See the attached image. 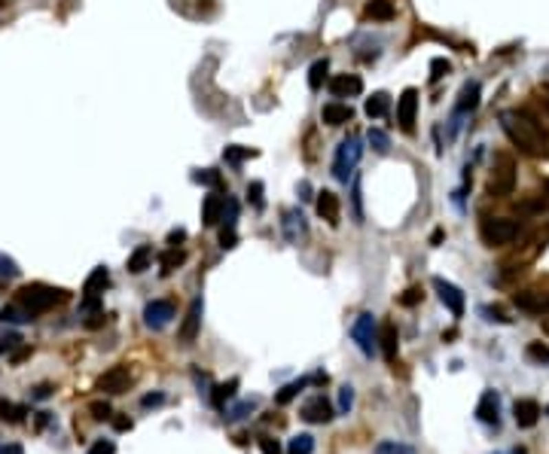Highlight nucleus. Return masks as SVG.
<instances>
[{
	"label": "nucleus",
	"instance_id": "30",
	"mask_svg": "<svg viewBox=\"0 0 549 454\" xmlns=\"http://www.w3.org/2000/svg\"><path fill=\"white\" fill-rule=\"evenodd\" d=\"M327 70H330V61L327 58H318L312 65V70H308V89L318 91L323 86V80H327Z\"/></svg>",
	"mask_w": 549,
	"mask_h": 454
},
{
	"label": "nucleus",
	"instance_id": "44",
	"mask_svg": "<svg viewBox=\"0 0 549 454\" xmlns=\"http://www.w3.org/2000/svg\"><path fill=\"white\" fill-rule=\"evenodd\" d=\"M351 406H354V387L345 385V387L339 390V411H342V415H348Z\"/></svg>",
	"mask_w": 549,
	"mask_h": 454
},
{
	"label": "nucleus",
	"instance_id": "32",
	"mask_svg": "<svg viewBox=\"0 0 549 454\" xmlns=\"http://www.w3.org/2000/svg\"><path fill=\"white\" fill-rule=\"evenodd\" d=\"M25 321H34L31 311H25L22 305H6V308H0V323H25Z\"/></svg>",
	"mask_w": 549,
	"mask_h": 454
},
{
	"label": "nucleus",
	"instance_id": "33",
	"mask_svg": "<svg viewBox=\"0 0 549 454\" xmlns=\"http://www.w3.org/2000/svg\"><path fill=\"white\" fill-rule=\"evenodd\" d=\"M287 454H314V436H308V433L293 436L290 445H287Z\"/></svg>",
	"mask_w": 549,
	"mask_h": 454
},
{
	"label": "nucleus",
	"instance_id": "8",
	"mask_svg": "<svg viewBox=\"0 0 549 454\" xmlns=\"http://www.w3.org/2000/svg\"><path fill=\"white\" fill-rule=\"evenodd\" d=\"M415 116H418V91L403 89V95L397 98V122L403 131H415Z\"/></svg>",
	"mask_w": 549,
	"mask_h": 454
},
{
	"label": "nucleus",
	"instance_id": "18",
	"mask_svg": "<svg viewBox=\"0 0 549 454\" xmlns=\"http://www.w3.org/2000/svg\"><path fill=\"white\" fill-rule=\"evenodd\" d=\"M302 418H305L308 424H327L330 418H333V409H330V402L323 400V396H314V400H308L305 406H302Z\"/></svg>",
	"mask_w": 549,
	"mask_h": 454
},
{
	"label": "nucleus",
	"instance_id": "39",
	"mask_svg": "<svg viewBox=\"0 0 549 454\" xmlns=\"http://www.w3.org/2000/svg\"><path fill=\"white\" fill-rule=\"evenodd\" d=\"M248 202H250L257 210H263V208H266V198H263V183H259V180H250V183H248Z\"/></svg>",
	"mask_w": 549,
	"mask_h": 454
},
{
	"label": "nucleus",
	"instance_id": "15",
	"mask_svg": "<svg viewBox=\"0 0 549 454\" xmlns=\"http://www.w3.org/2000/svg\"><path fill=\"white\" fill-rule=\"evenodd\" d=\"M513 418H516L519 427H534V424L540 421V402L537 400H516V406H513Z\"/></svg>",
	"mask_w": 549,
	"mask_h": 454
},
{
	"label": "nucleus",
	"instance_id": "62",
	"mask_svg": "<svg viewBox=\"0 0 549 454\" xmlns=\"http://www.w3.org/2000/svg\"><path fill=\"white\" fill-rule=\"evenodd\" d=\"M543 189H546V195H549V180H543Z\"/></svg>",
	"mask_w": 549,
	"mask_h": 454
},
{
	"label": "nucleus",
	"instance_id": "59",
	"mask_svg": "<svg viewBox=\"0 0 549 454\" xmlns=\"http://www.w3.org/2000/svg\"><path fill=\"white\" fill-rule=\"evenodd\" d=\"M49 424V411H37V427H46Z\"/></svg>",
	"mask_w": 549,
	"mask_h": 454
},
{
	"label": "nucleus",
	"instance_id": "12",
	"mask_svg": "<svg viewBox=\"0 0 549 454\" xmlns=\"http://www.w3.org/2000/svg\"><path fill=\"white\" fill-rule=\"evenodd\" d=\"M476 418L488 427H497L501 424V400H497L495 390H485L480 396V406H476Z\"/></svg>",
	"mask_w": 549,
	"mask_h": 454
},
{
	"label": "nucleus",
	"instance_id": "7",
	"mask_svg": "<svg viewBox=\"0 0 549 454\" xmlns=\"http://www.w3.org/2000/svg\"><path fill=\"white\" fill-rule=\"evenodd\" d=\"M129 385H131V369L125 363H119L114 369H107V372L95 381V390H101V393H125Z\"/></svg>",
	"mask_w": 549,
	"mask_h": 454
},
{
	"label": "nucleus",
	"instance_id": "48",
	"mask_svg": "<svg viewBox=\"0 0 549 454\" xmlns=\"http://www.w3.org/2000/svg\"><path fill=\"white\" fill-rule=\"evenodd\" d=\"M351 202H354V217L357 223H363V210H360V180L354 177V193H351Z\"/></svg>",
	"mask_w": 549,
	"mask_h": 454
},
{
	"label": "nucleus",
	"instance_id": "10",
	"mask_svg": "<svg viewBox=\"0 0 549 454\" xmlns=\"http://www.w3.org/2000/svg\"><path fill=\"white\" fill-rule=\"evenodd\" d=\"M433 290L440 293V302L446 305V308L452 311L455 317L464 314V293L455 287V283H449V281H442V278H433Z\"/></svg>",
	"mask_w": 549,
	"mask_h": 454
},
{
	"label": "nucleus",
	"instance_id": "19",
	"mask_svg": "<svg viewBox=\"0 0 549 454\" xmlns=\"http://www.w3.org/2000/svg\"><path fill=\"white\" fill-rule=\"evenodd\" d=\"M107 287H110V272L104 266H98L86 278V283H83V296H86V299H98Z\"/></svg>",
	"mask_w": 549,
	"mask_h": 454
},
{
	"label": "nucleus",
	"instance_id": "21",
	"mask_svg": "<svg viewBox=\"0 0 549 454\" xmlns=\"http://www.w3.org/2000/svg\"><path fill=\"white\" fill-rule=\"evenodd\" d=\"M513 302H516V308L531 311V314H546V311H549V299H543V296H537V293H531V290L516 293V296H513Z\"/></svg>",
	"mask_w": 549,
	"mask_h": 454
},
{
	"label": "nucleus",
	"instance_id": "23",
	"mask_svg": "<svg viewBox=\"0 0 549 454\" xmlns=\"http://www.w3.org/2000/svg\"><path fill=\"white\" fill-rule=\"evenodd\" d=\"M378 342H382V354L388 363L397 360V351H400V336H397V326L394 323H385L382 332H378Z\"/></svg>",
	"mask_w": 549,
	"mask_h": 454
},
{
	"label": "nucleus",
	"instance_id": "22",
	"mask_svg": "<svg viewBox=\"0 0 549 454\" xmlns=\"http://www.w3.org/2000/svg\"><path fill=\"white\" fill-rule=\"evenodd\" d=\"M150 266H153V247L150 244H138L135 250H131L129 262H125V268H129L131 274H144Z\"/></svg>",
	"mask_w": 549,
	"mask_h": 454
},
{
	"label": "nucleus",
	"instance_id": "28",
	"mask_svg": "<svg viewBox=\"0 0 549 454\" xmlns=\"http://www.w3.org/2000/svg\"><path fill=\"white\" fill-rule=\"evenodd\" d=\"M253 155H257V150H250V147H226V150H223V162L232 168H241Z\"/></svg>",
	"mask_w": 549,
	"mask_h": 454
},
{
	"label": "nucleus",
	"instance_id": "27",
	"mask_svg": "<svg viewBox=\"0 0 549 454\" xmlns=\"http://www.w3.org/2000/svg\"><path fill=\"white\" fill-rule=\"evenodd\" d=\"M366 19H372V22H391L394 16H397V10H394L391 0H369L363 10Z\"/></svg>",
	"mask_w": 549,
	"mask_h": 454
},
{
	"label": "nucleus",
	"instance_id": "1",
	"mask_svg": "<svg viewBox=\"0 0 549 454\" xmlns=\"http://www.w3.org/2000/svg\"><path fill=\"white\" fill-rule=\"evenodd\" d=\"M501 129L513 140V147H519L525 155L549 159V131L534 116H528L522 110H506L501 113Z\"/></svg>",
	"mask_w": 549,
	"mask_h": 454
},
{
	"label": "nucleus",
	"instance_id": "36",
	"mask_svg": "<svg viewBox=\"0 0 549 454\" xmlns=\"http://www.w3.org/2000/svg\"><path fill=\"white\" fill-rule=\"evenodd\" d=\"M235 223H238V202L226 195V202H223V229H235Z\"/></svg>",
	"mask_w": 549,
	"mask_h": 454
},
{
	"label": "nucleus",
	"instance_id": "55",
	"mask_svg": "<svg viewBox=\"0 0 549 454\" xmlns=\"http://www.w3.org/2000/svg\"><path fill=\"white\" fill-rule=\"evenodd\" d=\"M104 321H107V317H104V311H98V314L92 317V321H86V326H89V329H98V326H101Z\"/></svg>",
	"mask_w": 549,
	"mask_h": 454
},
{
	"label": "nucleus",
	"instance_id": "57",
	"mask_svg": "<svg viewBox=\"0 0 549 454\" xmlns=\"http://www.w3.org/2000/svg\"><path fill=\"white\" fill-rule=\"evenodd\" d=\"M299 193H302V195H299L302 202H308V198H312V186H308V183L302 180V183H299Z\"/></svg>",
	"mask_w": 549,
	"mask_h": 454
},
{
	"label": "nucleus",
	"instance_id": "2",
	"mask_svg": "<svg viewBox=\"0 0 549 454\" xmlns=\"http://www.w3.org/2000/svg\"><path fill=\"white\" fill-rule=\"evenodd\" d=\"M67 299V290L49 287V283H28V287L19 290V305L31 314H43V311L55 308L58 302Z\"/></svg>",
	"mask_w": 549,
	"mask_h": 454
},
{
	"label": "nucleus",
	"instance_id": "47",
	"mask_svg": "<svg viewBox=\"0 0 549 454\" xmlns=\"http://www.w3.org/2000/svg\"><path fill=\"white\" fill-rule=\"evenodd\" d=\"M421 302V290L418 287H409L403 296H400V305H406V308H412V305Z\"/></svg>",
	"mask_w": 549,
	"mask_h": 454
},
{
	"label": "nucleus",
	"instance_id": "52",
	"mask_svg": "<svg viewBox=\"0 0 549 454\" xmlns=\"http://www.w3.org/2000/svg\"><path fill=\"white\" fill-rule=\"evenodd\" d=\"M253 406H257V402H241V406H238V409H232L226 418H229V421H235V418H244V411H250Z\"/></svg>",
	"mask_w": 549,
	"mask_h": 454
},
{
	"label": "nucleus",
	"instance_id": "38",
	"mask_svg": "<svg viewBox=\"0 0 549 454\" xmlns=\"http://www.w3.org/2000/svg\"><path fill=\"white\" fill-rule=\"evenodd\" d=\"M22 347V336L19 332H0V354H12Z\"/></svg>",
	"mask_w": 549,
	"mask_h": 454
},
{
	"label": "nucleus",
	"instance_id": "3",
	"mask_svg": "<svg viewBox=\"0 0 549 454\" xmlns=\"http://www.w3.org/2000/svg\"><path fill=\"white\" fill-rule=\"evenodd\" d=\"M363 155V147H360V138L357 134H351V138H345L339 144V150H336V159H333V174L339 183H348L351 174H354L357 162H360Z\"/></svg>",
	"mask_w": 549,
	"mask_h": 454
},
{
	"label": "nucleus",
	"instance_id": "14",
	"mask_svg": "<svg viewBox=\"0 0 549 454\" xmlns=\"http://www.w3.org/2000/svg\"><path fill=\"white\" fill-rule=\"evenodd\" d=\"M321 119L327 125H333V129H339V125H348L351 119H354V110H351L348 104H342V101H330V104H323Z\"/></svg>",
	"mask_w": 549,
	"mask_h": 454
},
{
	"label": "nucleus",
	"instance_id": "56",
	"mask_svg": "<svg viewBox=\"0 0 549 454\" xmlns=\"http://www.w3.org/2000/svg\"><path fill=\"white\" fill-rule=\"evenodd\" d=\"M114 427L119 433H125V430H131V421H129V418H114Z\"/></svg>",
	"mask_w": 549,
	"mask_h": 454
},
{
	"label": "nucleus",
	"instance_id": "5",
	"mask_svg": "<svg viewBox=\"0 0 549 454\" xmlns=\"http://www.w3.org/2000/svg\"><path fill=\"white\" fill-rule=\"evenodd\" d=\"M351 338L357 342L363 357H372L378 351V329H376V317L372 314H360L351 326Z\"/></svg>",
	"mask_w": 549,
	"mask_h": 454
},
{
	"label": "nucleus",
	"instance_id": "11",
	"mask_svg": "<svg viewBox=\"0 0 549 454\" xmlns=\"http://www.w3.org/2000/svg\"><path fill=\"white\" fill-rule=\"evenodd\" d=\"M202 311H205V302H202V296H199V299H193V305H189L186 321H183V326H180V342H183V345H193L195 336H199Z\"/></svg>",
	"mask_w": 549,
	"mask_h": 454
},
{
	"label": "nucleus",
	"instance_id": "46",
	"mask_svg": "<svg viewBox=\"0 0 549 454\" xmlns=\"http://www.w3.org/2000/svg\"><path fill=\"white\" fill-rule=\"evenodd\" d=\"M89 454H116L114 439H98V442L89 448Z\"/></svg>",
	"mask_w": 549,
	"mask_h": 454
},
{
	"label": "nucleus",
	"instance_id": "50",
	"mask_svg": "<svg viewBox=\"0 0 549 454\" xmlns=\"http://www.w3.org/2000/svg\"><path fill=\"white\" fill-rule=\"evenodd\" d=\"M162 402H165V393H147L144 400H140V406L150 409V406H162Z\"/></svg>",
	"mask_w": 549,
	"mask_h": 454
},
{
	"label": "nucleus",
	"instance_id": "34",
	"mask_svg": "<svg viewBox=\"0 0 549 454\" xmlns=\"http://www.w3.org/2000/svg\"><path fill=\"white\" fill-rule=\"evenodd\" d=\"M235 390H238V378H229L226 385H220L214 393H211V402H214L217 409H223V402L232 400V396H235Z\"/></svg>",
	"mask_w": 549,
	"mask_h": 454
},
{
	"label": "nucleus",
	"instance_id": "54",
	"mask_svg": "<svg viewBox=\"0 0 549 454\" xmlns=\"http://www.w3.org/2000/svg\"><path fill=\"white\" fill-rule=\"evenodd\" d=\"M34 400H49V396H52V387L49 385H40V387H34Z\"/></svg>",
	"mask_w": 549,
	"mask_h": 454
},
{
	"label": "nucleus",
	"instance_id": "26",
	"mask_svg": "<svg viewBox=\"0 0 549 454\" xmlns=\"http://www.w3.org/2000/svg\"><path fill=\"white\" fill-rule=\"evenodd\" d=\"M388 110H391V95H388V91H376V95L366 98V104H363V113L369 119L388 116Z\"/></svg>",
	"mask_w": 549,
	"mask_h": 454
},
{
	"label": "nucleus",
	"instance_id": "42",
	"mask_svg": "<svg viewBox=\"0 0 549 454\" xmlns=\"http://www.w3.org/2000/svg\"><path fill=\"white\" fill-rule=\"evenodd\" d=\"M449 70H452V65H449L446 58H431V80L440 83L442 76H449Z\"/></svg>",
	"mask_w": 549,
	"mask_h": 454
},
{
	"label": "nucleus",
	"instance_id": "37",
	"mask_svg": "<svg viewBox=\"0 0 549 454\" xmlns=\"http://www.w3.org/2000/svg\"><path fill=\"white\" fill-rule=\"evenodd\" d=\"M193 183H202V186H211V189H220V186H223L220 174H217L214 168H205V171H195V174H193Z\"/></svg>",
	"mask_w": 549,
	"mask_h": 454
},
{
	"label": "nucleus",
	"instance_id": "16",
	"mask_svg": "<svg viewBox=\"0 0 549 454\" xmlns=\"http://www.w3.org/2000/svg\"><path fill=\"white\" fill-rule=\"evenodd\" d=\"M281 229H284V238L290 241V244H297L308 232V223H305V217H302V210H287L284 219H281Z\"/></svg>",
	"mask_w": 549,
	"mask_h": 454
},
{
	"label": "nucleus",
	"instance_id": "40",
	"mask_svg": "<svg viewBox=\"0 0 549 454\" xmlns=\"http://www.w3.org/2000/svg\"><path fill=\"white\" fill-rule=\"evenodd\" d=\"M19 274H22L19 262L12 257H6V253H0V278H19Z\"/></svg>",
	"mask_w": 549,
	"mask_h": 454
},
{
	"label": "nucleus",
	"instance_id": "60",
	"mask_svg": "<svg viewBox=\"0 0 549 454\" xmlns=\"http://www.w3.org/2000/svg\"><path fill=\"white\" fill-rule=\"evenodd\" d=\"M540 329H543L546 336H549V314H543V317H540Z\"/></svg>",
	"mask_w": 549,
	"mask_h": 454
},
{
	"label": "nucleus",
	"instance_id": "31",
	"mask_svg": "<svg viewBox=\"0 0 549 454\" xmlns=\"http://www.w3.org/2000/svg\"><path fill=\"white\" fill-rule=\"evenodd\" d=\"M25 415H28V409H25V406H16V402H10V400H0V421H6V424H19Z\"/></svg>",
	"mask_w": 549,
	"mask_h": 454
},
{
	"label": "nucleus",
	"instance_id": "49",
	"mask_svg": "<svg viewBox=\"0 0 549 454\" xmlns=\"http://www.w3.org/2000/svg\"><path fill=\"white\" fill-rule=\"evenodd\" d=\"M259 451H263V454H281V445L274 442V439L263 436V439H259Z\"/></svg>",
	"mask_w": 549,
	"mask_h": 454
},
{
	"label": "nucleus",
	"instance_id": "43",
	"mask_svg": "<svg viewBox=\"0 0 549 454\" xmlns=\"http://www.w3.org/2000/svg\"><path fill=\"white\" fill-rule=\"evenodd\" d=\"M89 411H92V418H95V421H110V418H114L110 402H92Z\"/></svg>",
	"mask_w": 549,
	"mask_h": 454
},
{
	"label": "nucleus",
	"instance_id": "29",
	"mask_svg": "<svg viewBox=\"0 0 549 454\" xmlns=\"http://www.w3.org/2000/svg\"><path fill=\"white\" fill-rule=\"evenodd\" d=\"M183 259H186V253L177 250V247H168V250L159 257V268H162V274H171L177 266H183Z\"/></svg>",
	"mask_w": 549,
	"mask_h": 454
},
{
	"label": "nucleus",
	"instance_id": "58",
	"mask_svg": "<svg viewBox=\"0 0 549 454\" xmlns=\"http://www.w3.org/2000/svg\"><path fill=\"white\" fill-rule=\"evenodd\" d=\"M0 454H25V451H22V445H3Z\"/></svg>",
	"mask_w": 549,
	"mask_h": 454
},
{
	"label": "nucleus",
	"instance_id": "53",
	"mask_svg": "<svg viewBox=\"0 0 549 454\" xmlns=\"http://www.w3.org/2000/svg\"><path fill=\"white\" fill-rule=\"evenodd\" d=\"M28 357H31V347H28V345H22L19 351H12V354H10L12 363H22V360H28Z\"/></svg>",
	"mask_w": 549,
	"mask_h": 454
},
{
	"label": "nucleus",
	"instance_id": "25",
	"mask_svg": "<svg viewBox=\"0 0 549 454\" xmlns=\"http://www.w3.org/2000/svg\"><path fill=\"white\" fill-rule=\"evenodd\" d=\"M321 381H327V375H314V378H299V381H290V385H284L278 390V396H274V402H278V406H287V402L293 400V396H299V390L305 387V385H321Z\"/></svg>",
	"mask_w": 549,
	"mask_h": 454
},
{
	"label": "nucleus",
	"instance_id": "6",
	"mask_svg": "<svg viewBox=\"0 0 549 454\" xmlns=\"http://www.w3.org/2000/svg\"><path fill=\"white\" fill-rule=\"evenodd\" d=\"M516 189V171H513V162L501 155V168H495L488 177V195L491 198H504V195H513Z\"/></svg>",
	"mask_w": 549,
	"mask_h": 454
},
{
	"label": "nucleus",
	"instance_id": "24",
	"mask_svg": "<svg viewBox=\"0 0 549 454\" xmlns=\"http://www.w3.org/2000/svg\"><path fill=\"white\" fill-rule=\"evenodd\" d=\"M480 107V83H467V86L461 89V101H458L455 107V116H467V113H473Z\"/></svg>",
	"mask_w": 549,
	"mask_h": 454
},
{
	"label": "nucleus",
	"instance_id": "17",
	"mask_svg": "<svg viewBox=\"0 0 549 454\" xmlns=\"http://www.w3.org/2000/svg\"><path fill=\"white\" fill-rule=\"evenodd\" d=\"M318 214L327 219L330 226H339V214H342V204H339V195L330 193V189H323L318 193Z\"/></svg>",
	"mask_w": 549,
	"mask_h": 454
},
{
	"label": "nucleus",
	"instance_id": "13",
	"mask_svg": "<svg viewBox=\"0 0 549 454\" xmlns=\"http://www.w3.org/2000/svg\"><path fill=\"white\" fill-rule=\"evenodd\" d=\"M363 91V80L357 74H336L330 80V95L333 98H354Z\"/></svg>",
	"mask_w": 549,
	"mask_h": 454
},
{
	"label": "nucleus",
	"instance_id": "41",
	"mask_svg": "<svg viewBox=\"0 0 549 454\" xmlns=\"http://www.w3.org/2000/svg\"><path fill=\"white\" fill-rule=\"evenodd\" d=\"M376 454H415V451L409 448V445H403V442H378Z\"/></svg>",
	"mask_w": 549,
	"mask_h": 454
},
{
	"label": "nucleus",
	"instance_id": "45",
	"mask_svg": "<svg viewBox=\"0 0 549 454\" xmlns=\"http://www.w3.org/2000/svg\"><path fill=\"white\" fill-rule=\"evenodd\" d=\"M528 357L537 360V363H549V347H546V345H540V342L528 345Z\"/></svg>",
	"mask_w": 549,
	"mask_h": 454
},
{
	"label": "nucleus",
	"instance_id": "35",
	"mask_svg": "<svg viewBox=\"0 0 549 454\" xmlns=\"http://www.w3.org/2000/svg\"><path fill=\"white\" fill-rule=\"evenodd\" d=\"M366 138H369V147L372 150H376L378 155H385L391 150V140H388V134H385L382 129H369V134H366Z\"/></svg>",
	"mask_w": 549,
	"mask_h": 454
},
{
	"label": "nucleus",
	"instance_id": "51",
	"mask_svg": "<svg viewBox=\"0 0 549 454\" xmlns=\"http://www.w3.org/2000/svg\"><path fill=\"white\" fill-rule=\"evenodd\" d=\"M180 241H186V229H171V232H168V244H171V247H177Z\"/></svg>",
	"mask_w": 549,
	"mask_h": 454
},
{
	"label": "nucleus",
	"instance_id": "61",
	"mask_svg": "<svg viewBox=\"0 0 549 454\" xmlns=\"http://www.w3.org/2000/svg\"><path fill=\"white\" fill-rule=\"evenodd\" d=\"M431 241H433V244H440V241H442V229H436L433 235H431Z\"/></svg>",
	"mask_w": 549,
	"mask_h": 454
},
{
	"label": "nucleus",
	"instance_id": "4",
	"mask_svg": "<svg viewBox=\"0 0 549 454\" xmlns=\"http://www.w3.org/2000/svg\"><path fill=\"white\" fill-rule=\"evenodd\" d=\"M480 235L485 247H504L519 235V223L506 217H485L480 226Z\"/></svg>",
	"mask_w": 549,
	"mask_h": 454
},
{
	"label": "nucleus",
	"instance_id": "9",
	"mask_svg": "<svg viewBox=\"0 0 549 454\" xmlns=\"http://www.w3.org/2000/svg\"><path fill=\"white\" fill-rule=\"evenodd\" d=\"M171 317H174V305L168 299H153L144 308V323L150 326V329H165V326L171 323Z\"/></svg>",
	"mask_w": 549,
	"mask_h": 454
},
{
	"label": "nucleus",
	"instance_id": "20",
	"mask_svg": "<svg viewBox=\"0 0 549 454\" xmlns=\"http://www.w3.org/2000/svg\"><path fill=\"white\" fill-rule=\"evenodd\" d=\"M223 198L220 193H211V195H205V202H202V223L205 226H217L223 219Z\"/></svg>",
	"mask_w": 549,
	"mask_h": 454
}]
</instances>
